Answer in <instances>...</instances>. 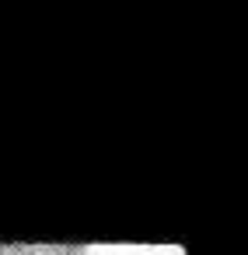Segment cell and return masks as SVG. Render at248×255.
I'll use <instances>...</instances> for the list:
<instances>
[{"instance_id": "6da1fadb", "label": "cell", "mask_w": 248, "mask_h": 255, "mask_svg": "<svg viewBox=\"0 0 248 255\" xmlns=\"http://www.w3.org/2000/svg\"><path fill=\"white\" fill-rule=\"evenodd\" d=\"M88 245H0V255H88Z\"/></svg>"}]
</instances>
